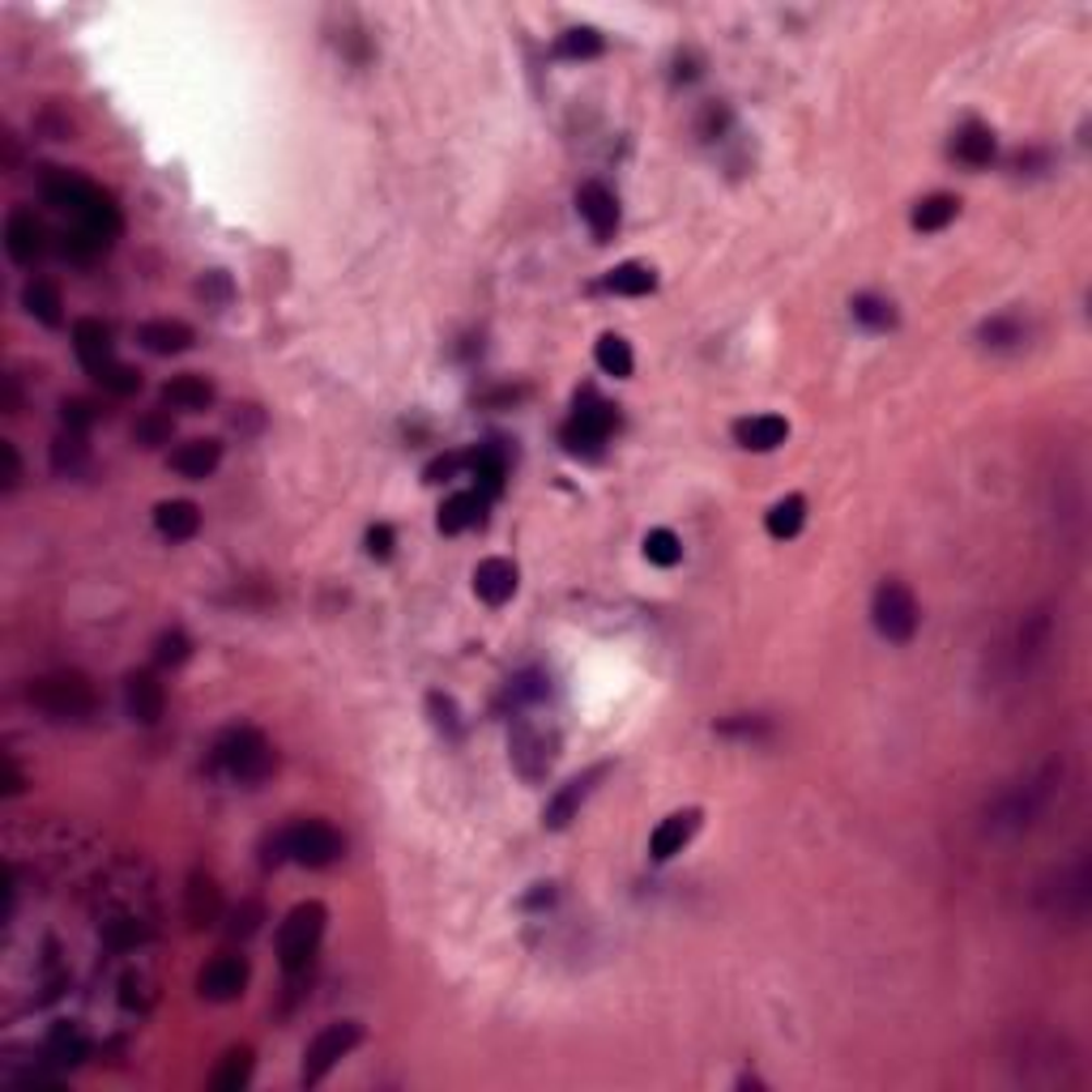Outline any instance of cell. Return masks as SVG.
Wrapping results in <instances>:
<instances>
[{"label": "cell", "mask_w": 1092, "mask_h": 1092, "mask_svg": "<svg viewBox=\"0 0 1092 1092\" xmlns=\"http://www.w3.org/2000/svg\"><path fill=\"white\" fill-rule=\"evenodd\" d=\"M1067 786V764L1063 760H1045L1042 768H1033L1024 781L1007 786L1003 794L986 806V833L991 837H1020L1029 833L1045 811L1054 806V798Z\"/></svg>", "instance_id": "6da1fadb"}, {"label": "cell", "mask_w": 1092, "mask_h": 1092, "mask_svg": "<svg viewBox=\"0 0 1092 1092\" xmlns=\"http://www.w3.org/2000/svg\"><path fill=\"white\" fill-rule=\"evenodd\" d=\"M44 197H48L56 209L73 214L77 227L90 231V235H99L102 244H111V240L120 235V209H116V201L107 197L99 184H90V180H82V175H73V171L51 167L48 175H44Z\"/></svg>", "instance_id": "7a4b0ae2"}, {"label": "cell", "mask_w": 1092, "mask_h": 1092, "mask_svg": "<svg viewBox=\"0 0 1092 1092\" xmlns=\"http://www.w3.org/2000/svg\"><path fill=\"white\" fill-rule=\"evenodd\" d=\"M209 764L218 777L227 781H240V786H252L260 777H269L274 768V747L265 743L260 730L252 726H231L214 739V751H209Z\"/></svg>", "instance_id": "3957f363"}, {"label": "cell", "mask_w": 1092, "mask_h": 1092, "mask_svg": "<svg viewBox=\"0 0 1092 1092\" xmlns=\"http://www.w3.org/2000/svg\"><path fill=\"white\" fill-rule=\"evenodd\" d=\"M1038 905L1049 922H1084L1092 905V862L1089 853H1080L1076 862H1067L1063 871H1054L1038 888Z\"/></svg>", "instance_id": "277c9868"}, {"label": "cell", "mask_w": 1092, "mask_h": 1092, "mask_svg": "<svg viewBox=\"0 0 1092 1092\" xmlns=\"http://www.w3.org/2000/svg\"><path fill=\"white\" fill-rule=\"evenodd\" d=\"M269 849H278L274 853V862H282V858H291L299 866H312V871H320V866H333L338 858H342V833L333 828V824H325V820H303V824H291V828H282Z\"/></svg>", "instance_id": "5b68a950"}, {"label": "cell", "mask_w": 1092, "mask_h": 1092, "mask_svg": "<svg viewBox=\"0 0 1092 1092\" xmlns=\"http://www.w3.org/2000/svg\"><path fill=\"white\" fill-rule=\"evenodd\" d=\"M31 700L51 713L56 721H82V717H90L95 713V688H90V679L86 675H77V670H60V675H48V679H35L31 683Z\"/></svg>", "instance_id": "8992f818"}, {"label": "cell", "mask_w": 1092, "mask_h": 1092, "mask_svg": "<svg viewBox=\"0 0 1092 1092\" xmlns=\"http://www.w3.org/2000/svg\"><path fill=\"white\" fill-rule=\"evenodd\" d=\"M320 935H325V905L320 900H307V905H295L278 931V956H282V969L295 978L312 964L316 947H320Z\"/></svg>", "instance_id": "52a82bcc"}, {"label": "cell", "mask_w": 1092, "mask_h": 1092, "mask_svg": "<svg viewBox=\"0 0 1092 1092\" xmlns=\"http://www.w3.org/2000/svg\"><path fill=\"white\" fill-rule=\"evenodd\" d=\"M871 619H875V632H879L884 641L905 645V641H913L922 610H918V597H913L909 585L884 581V585L875 590V602H871Z\"/></svg>", "instance_id": "ba28073f"}, {"label": "cell", "mask_w": 1092, "mask_h": 1092, "mask_svg": "<svg viewBox=\"0 0 1092 1092\" xmlns=\"http://www.w3.org/2000/svg\"><path fill=\"white\" fill-rule=\"evenodd\" d=\"M359 1042H363V1029H359L354 1020H338V1024L320 1029V1033L307 1042V1049H303V1076H299V1080H303L307 1089L320 1084Z\"/></svg>", "instance_id": "9c48e42d"}, {"label": "cell", "mask_w": 1092, "mask_h": 1092, "mask_svg": "<svg viewBox=\"0 0 1092 1092\" xmlns=\"http://www.w3.org/2000/svg\"><path fill=\"white\" fill-rule=\"evenodd\" d=\"M512 764H517V773L525 777V781H543L546 773H550V764H555V747L559 739L543 730V726H534V721H517V730H512Z\"/></svg>", "instance_id": "30bf717a"}, {"label": "cell", "mask_w": 1092, "mask_h": 1092, "mask_svg": "<svg viewBox=\"0 0 1092 1092\" xmlns=\"http://www.w3.org/2000/svg\"><path fill=\"white\" fill-rule=\"evenodd\" d=\"M610 427H615V410H610L606 401H585V405L572 414V423L563 427V445H568V452L594 457L597 448L606 445Z\"/></svg>", "instance_id": "8fae6325"}, {"label": "cell", "mask_w": 1092, "mask_h": 1092, "mask_svg": "<svg viewBox=\"0 0 1092 1092\" xmlns=\"http://www.w3.org/2000/svg\"><path fill=\"white\" fill-rule=\"evenodd\" d=\"M244 986H248V960L244 956H218V960H209L201 969L197 978L201 998H209V1003H231V998L244 994Z\"/></svg>", "instance_id": "7c38bea8"}, {"label": "cell", "mask_w": 1092, "mask_h": 1092, "mask_svg": "<svg viewBox=\"0 0 1092 1092\" xmlns=\"http://www.w3.org/2000/svg\"><path fill=\"white\" fill-rule=\"evenodd\" d=\"M4 248L17 265H35L44 248H48V231L44 222L35 218V209H13L9 222H4Z\"/></svg>", "instance_id": "4fadbf2b"}, {"label": "cell", "mask_w": 1092, "mask_h": 1092, "mask_svg": "<svg viewBox=\"0 0 1092 1092\" xmlns=\"http://www.w3.org/2000/svg\"><path fill=\"white\" fill-rule=\"evenodd\" d=\"M73 350H77L82 367H86L95 380H102V376L116 367L111 333H107V325H102V320H77V325H73Z\"/></svg>", "instance_id": "5bb4252c"}, {"label": "cell", "mask_w": 1092, "mask_h": 1092, "mask_svg": "<svg viewBox=\"0 0 1092 1092\" xmlns=\"http://www.w3.org/2000/svg\"><path fill=\"white\" fill-rule=\"evenodd\" d=\"M577 205H581V218L590 222V231H594L597 244H606L615 231H619V201L615 193L606 189V184H585L581 193H577Z\"/></svg>", "instance_id": "9a60e30c"}, {"label": "cell", "mask_w": 1092, "mask_h": 1092, "mask_svg": "<svg viewBox=\"0 0 1092 1092\" xmlns=\"http://www.w3.org/2000/svg\"><path fill=\"white\" fill-rule=\"evenodd\" d=\"M124 708H129V717H133V721L154 726V721L162 717V708H167V692H162V683H158L149 670L129 675V679H124Z\"/></svg>", "instance_id": "2e32d148"}, {"label": "cell", "mask_w": 1092, "mask_h": 1092, "mask_svg": "<svg viewBox=\"0 0 1092 1092\" xmlns=\"http://www.w3.org/2000/svg\"><path fill=\"white\" fill-rule=\"evenodd\" d=\"M695 828H700V811H675V815H666V820L653 828V837H648V853H653L657 862L675 858V853L695 837Z\"/></svg>", "instance_id": "e0dca14e"}, {"label": "cell", "mask_w": 1092, "mask_h": 1092, "mask_svg": "<svg viewBox=\"0 0 1092 1092\" xmlns=\"http://www.w3.org/2000/svg\"><path fill=\"white\" fill-rule=\"evenodd\" d=\"M1049 636H1054V615H1049V610L1024 615V623H1020V632H1016V645H1011V662L1029 670L1038 657H1045Z\"/></svg>", "instance_id": "ac0fdd59"}, {"label": "cell", "mask_w": 1092, "mask_h": 1092, "mask_svg": "<svg viewBox=\"0 0 1092 1092\" xmlns=\"http://www.w3.org/2000/svg\"><path fill=\"white\" fill-rule=\"evenodd\" d=\"M786 436H790V423L777 414H751V418L735 423V440L747 452H773L777 445H786Z\"/></svg>", "instance_id": "d6986e66"}, {"label": "cell", "mask_w": 1092, "mask_h": 1092, "mask_svg": "<svg viewBox=\"0 0 1092 1092\" xmlns=\"http://www.w3.org/2000/svg\"><path fill=\"white\" fill-rule=\"evenodd\" d=\"M474 590L483 602H492V606H503L508 597L517 594V563L512 559H483L478 568H474Z\"/></svg>", "instance_id": "ffe728a7"}, {"label": "cell", "mask_w": 1092, "mask_h": 1092, "mask_svg": "<svg viewBox=\"0 0 1092 1092\" xmlns=\"http://www.w3.org/2000/svg\"><path fill=\"white\" fill-rule=\"evenodd\" d=\"M606 768H594V773H585V777H577V781H568L559 794L550 798V806H546V815H543V824L546 828H568V820L581 811V802L590 798V790H594V781L602 777Z\"/></svg>", "instance_id": "44dd1931"}, {"label": "cell", "mask_w": 1092, "mask_h": 1092, "mask_svg": "<svg viewBox=\"0 0 1092 1092\" xmlns=\"http://www.w3.org/2000/svg\"><path fill=\"white\" fill-rule=\"evenodd\" d=\"M222 461V445L218 440H189L171 452V470L184 478H209Z\"/></svg>", "instance_id": "7402d4cb"}, {"label": "cell", "mask_w": 1092, "mask_h": 1092, "mask_svg": "<svg viewBox=\"0 0 1092 1092\" xmlns=\"http://www.w3.org/2000/svg\"><path fill=\"white\" fill-rule=\"evenodd\" d=\"M154 525H158V534H167L171 543H184V538H193L201 530L197 503H189V499H167V503L154 508Z\"/></svg>", "instance_id": "603a6c76"}, {"label": "cell", "mask_w": 1092, "mask_h": 1092, "mask_svg": "<svg viewBox=\"0 0 1092 1092\" xmlns=\"http://www.w3.org/2000/svg\"><path fill=\"white\" fill-rule=\"evenodd\" d=\"M137 342L149 350V354H180V350L193 347V329L184 320H146L137 329Z\"/></svg>", "instance_id": "cb8c5ba5"}, {"label": "cell", "mask_w": 1092, "mask_h": 1092, "mask_svg": "<svg viewBox=\"0 0 1092 1092\" xmlns=\"http://www.w3.org/2000/svg\"><path fill=\"white\" fill-rule=\"evenodd\" d=\"M162 401H167L171 410H189V414H197V410H205V405L214 401V385H209L205 376L184 372V376H175V380H167V385H162Z\"/></svg>", "instance_id": "d4e9b609"}, {"label": "cell", "mask_w": 1092, "mask_h": 1092, "mask_svg": "<svg viewBox=\"0 0 1092 1092\" xmlns=\"http://www.w3.org/2000/svg\"><path fill=\"white\" fill-rule=\"evenodd\" d=\"M189 922L205 931V926H214L218 918H222V893H218V884L209 879V875H193L189 879Z\"/></svg>", "instance_id": "484cf974"}, {"label": "cell", "mask_w": 1092, "mask_h": 1092, "mask_svg": "<svg viewBox=\"0 0 1092 1092\" xmlns=\"http://www.w3.org/2000/svg\"><path fill=\"white\" fill-rule=\"evenodd\" d=\"M86 1038H82V1029L77 1024H56L48 1033V1045H44V1054H48L51 1067H77L82 1058H86Z\"/></svg>", "instance_id": "4316f807"}, {"label": "cell", "mask_w": 1092, "mask_h": 1092, "mask_svg": "<svg viewBox=\"0 0 1092 1092\" xmlns=\"http://www.w3.org/2000/svg\"><path fill=\"white\" fill-rule=\"evenodd\" d=\"M994 154H998V142L986 124H964L956 133V158L969 162V167H991Z\"/></svg>", "instance_id": "83f0119b"}, {"label": "cell", "mask_w": 1092, "mask_h": 1092, "mask_svg": "<svg viewBox=\"0 0 1092 1092\" xmlns=\"http://www.w3.org/2000/svg\"><path fill=\"white\" fill-rule=\"evenodd\" d=\"M610 295H648L653 287H657V274L641 265V260H628V265H615L610 274H606V282H602Z\"/></svg>", "instance_id": "f1b7e54d"}, {"label": "cell", "mask_w": 1092, "mask_h": 1092, "mask_svg": "<svg viewBox=\"0 0 1092 1092\" xmlns=\"http://www.w3.org/2000/svg\"><path fill=\"white\" fill-rule=\"evenodd\" d=\"M478 521H483V492H461V496L445 499V508H440V530L445 534H461V530H470Z\"/></svg>", "instance_id": "f546056e"}, {"label": "cell", "mask_w": 1092, "mask_h": 1092, "mask_svg": "<svg viewBox=\"0 0 1092 1092\" xmlns=\"http://www.w3.org/2000/svg\"><path fill=\"white\" fill-rule=\"evenodd\" d=\"M470 470H474V478H478V492H483V496H499V492H503L508 461H503V452H499L496 445L474 448V452H470Z\"/></svg>", "instance_id": "4dcf8cb0"}, {"label": "cell", "mask_w": 1092, "mask_h": 1092, "mask_svg": "<svg viewBox=\"0 0 1092 1092\" xmlns=\"http://www.w3.org/2000/svg\"><path fill=\"white\" fill-rule=\"evenodd\" d=\"M248 1076H252V1049L248 1045H240V1049H227V1054H222V1063L214 1067L209 1084L218 1092H235L248 1084Z\"/></svg>", "instance_id": "1f68e13d"}, {"label": "cell", "mask_w": 1092, "mask_h": 1092, "mask_svg": "<svg viewBox=\"0 0 1092 1092\" xmlns=\"http://www.w3.org/2000/svg\"><path fill=\"white\" fill-rule=\"evenodd\" d=\"M22 303H26V312L35 316V320H44V325H60V307H64V299H60V287L56 282H26V291H22Z\"/></svg>", "instance_id": "d6a6232c"}, {"label": "cell", "mask_w": 1092, "mask_h": 1092, "mask_svg": "<svg viewBox=\"0 0 1092 1092\" xmlns=\"http://www.w3.org/2000/svg\"><path fill=\"white\" fill-rule=\"evenodd\" d=\"M956 214H960V201L951 197V193H935V197L918 201L913 227H918V231H944Z\"/></svg>", "instance_id": "836d02e7"}, {"label": "cell", "mask_w": 1092, "mask_h": 1092, "mask_svg": "<svg viewBox=\"0 0 1092 1092\" xmlns=\"http://www.w3.org/2000/svg\"><path fill=\"white\" fill-rule=\"evenodd\" d=\"M802 521H806V499L802 496L781 499V503H773V512H768V534H773V538H794L798 530H802Z\"/></svg>", "instance_id": "e575fe53"}, {"label": "cell", "mask_w": 1092, "mask_h": 1092, "mask_svg": "<svg viewBox=\"0 0 1092 1092\" xmlns=\"http://www.w3.org/2000/svg\"><path fill=\"white\" fill-rule=\"evenodd\" d=\"M597 367L606 372V376H632V347L623 342V338H615V333H606L602 342H597Z\"/></svg>", "instance_id": "d590c367"}, {"label": "cell", "mask_w": 1092, "mask_h": 1092, "mask_svg": "<svg viewBox=\"0 0 1092 1092\" xmlns=\"http://www.w3.org/2000/svg\"><path fill=\"white\" fill-rule=\"evenodd\" d=\"M51 465H56V474L82 470V465H86V440H82L77 432H64V436L51 445Z\"/></svg>", "instance_id": "8d00e7d4"}, {"label": "cell", "mask_w": 1092, "mask_h": 1092, "mask_svg": "<svg viewBox=\"0 0 1092 1092\" xmlns=\"http://www.w3.org/2000/svg\"><path fill=\"white\" fill-rule=\"evenodd\" d=\"M171 432H175V423H171V414H162V410H149L146 418H137V427H133V440L142 448H158L171 440Z\"/></svg>", "instance_id": "74e56055"}, {"label": "cell", "mask_w": 1092, "mask_h": 1092, "mask_svg": "<svg viewBox=\"0 0 1092 1092\" xmlns=\"http://www.w3.org/2000/svg\"><path fill=\"white\" fill-rule=\"evenodd\" d=\"M645 559L648 563H657V568H675V563L683 559V546H679V538H675L670 530H648Z\"/></svg>", "instance_id": "f35d334b"}, {"label": "cell", "mask_w": 1092, "mask_h": 1092, "mask_svg": "<svg viewBox=\"0 0 1092 1092\" xmlns=\"http://www.w3.org/2000/svg\"><path fill=\"white\" fill-rule=\"evenodd\" d=\"M853 316H858L866 329H888V325L896 320L893 303H888V299H879V295H858L853 299Z\"/></svg>", "instance_id": "ab89813d"}, {"label": "cell", "mask_w": 1092, "mask_h": 1092, "mask_svg": "<svg viewBox=\"0 0 1092 1092\" xmlns=\"http://www.w3.org/2000/svg\"><path fill=\"white\" fill-rule=\"evenodd\" d=\"M102 935H107V944L111 947H137L149 939V926L142 918H116V922L102 926Z\"/></svg>", "instance_id": "60d3db41"}, {"label": "cell", "mask_w": 1092, "mask_h": 1092, "mask_svg": "<svg viewBox=\"0 0 1092 1092\" xmlns=\"http://www.w3.org/2000/svg\"><path fill=\"white\" fill-rule=\"evenodd\" d=\"M555 51L563 60H590V56H602V35L597 31H568Z\"/></svg>", "instance_id": "b9f144b4"}, {"label": "cell", "mask_w": 1092, "mask_h": 1092, "mask_svg": "<svg viewBox=\"0 0 1092 1092\" xmlns=\"http://www.w3.org/2000/svg\"><path fill=\"white\" fill-rule=\"evenodd\" d=\"M427 708H432V721H436V730H445V735H461V717H457V704L448 700L445 692H432L427 695Z\"/></svg>", "instance_id": "7bdbcfd3"}, {"label": "cell", "mask_w": 1092, "mask_h": 1092, "mask_svg": "<svg viewBox=\"0 0 1092 1092\" xmlns=\"http://www.w3.org/2000/svg\"><path fill=\"white\" fill-rule=\"evenodd\" d=\"M60 418H64V427H69V432L86 436V427H90V423H95L99 414H95V405H90V401L69 398V401H60Z\"/></svg>", "instance_id": "ee69618b"}, {"label": "cell", "mask_w": 1092, "mask_h": 1092, "mask_svg": "<svg viewBox=\"0 0 1092 1092\" xmlns=\"http://www.w3.org/2000/svg\"><path fill=\"white\" fill-rule=\"evenodd\" d=\"M189 648H193V641H189L180 628H171V632L158 636V653H154V657H158L162 666H180V662L189 657Z\"/></svg>", "instance_id": "f6af8a7d"}, {"label": "cell", "mask_w": 1092, "mask_h": 1092, "mask_svg": "<svg viewBox=\"0 0 1092 1092\" xmlns=\"http://www.w3.org/2000/svg\"><path fill=\"white\" fill-rule=\"evenodd\" d=\"M982 338H986V347H1011V342H1020V338H1024V329H1020V320L998 316V320H991V325H982Z\"/></svg>", "instance_id": "bcb514c9"}, {"label": "cell", "mask_w": 1092, "mask_h": 1092, "mask_svg": "<svg viewBox=\"0 0 1092 1092\" xmlns=\"http://www.w3.org/2000/svg\"><path fill=\"white\" fill-rule=\"evenodd\" d=\"M102 389H111V393H120V398H129V393H137L142 389V376L133 372V367H124V363H116L107 376L99 380Z\"/></svg>", "instance_id": "7dc6e473"}, {"label": "cell", "mask_w": 1092, "mask_h": 1092, "mask_svg": "<svg viewBox=\"0 0 1092 1092\" xmlns=\"http://www.w3.org/2000/svg\"><path fill=\"white\" fill-rule=\"evenodd\" d=\"M546 692H550V688H546V675H538V670L512 679V695H517V700H543Z\"/></svg>", "instance_id": "c3c4849f"}, {"label": "cell", "mask_w": 1092, "mask_h": 1092, "mask_svg": "<svg viewBox=\"0 0 1092 1092\" xmlns=\"http://www.w3.org/2000/svg\"><path fill=\"white\" fill-rule=\"evenodd\" d=\"M717 730L721 735H739V739H760V735H768V721L764 717H735V721H721Z\"/></svg>", "instance_id": "681fc988"}, {"label": "cell", "mask_w": 1092, "mask_h": 1092, "mask_svg": "<svg viewBox=\"0 0 1092 1092\" xmlns=\"http://www.w3.org/2000/svg\"><path fill=\"white\" fill-rule=\"evenodd\" d=\"M461 465H470V457H461V452H448V457H440V461H432L427 465V483H448Z\"/></svg>", "instance_id": "f907efd6"}, {"label": "cell", "mask_w": 1092, "mask_h": 1092, "mask_svg": "<svg viewBox=\"0 0 1092 1092\" xmlns=\"http://www.w3.org/2000/svg\"><path fill=\"white\" fill-rule=\"evenodd\" d=\"M367 555H376V559H389V555H393V530H389V525H372V530H367Z\"/></svg>", "instance_id": "816d5d0a"}, {"label": "cell", "mask_w": 1092, "mask_h": 1092, "mask_svg": "<svg viewBox=\"0 0 1092 1092\" xmlns=\"http://www.w3.org/2000/svg\"><path fill=\"white\" fill-rule=\"evenodd\" d=\"M256 926H260V905H240L235 922H231V935H252Z\"/></svg>", "instance_id": "f5cc1de1"}, {"label": "cell", "mask_w": 1092, "mask_h": 1092, "mask_svg": "<svg viewBox=\"0 0 1092 1092\" xmlns=\"http://www.w3.org/2000/svg\"><path fill=\"white\" fill-rule=\"evenodd\" d=\"M0 457H4V492H13V487H17V478H22V461H17V448H13V445H0Z\"/></svg>", "instance_id": "db71d44e"}, {"label": "cell", "mask_w": 1092, "mask_h": 1092, "mask_svg": "<svg viewBox=\"0 0 1092 1092\" xmlns=\"http://www.w3.org/2000/svg\"><path fill=\"white\" fill-rule=\"evenodd\" d=\"M4 794H22V773H17L13 755H4Z\"/></svg>", "instance_id": "11a10c76"}]
</instances>
